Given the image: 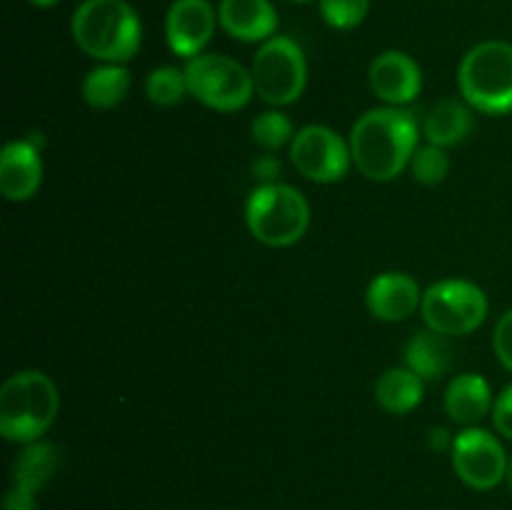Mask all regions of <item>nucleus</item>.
Returning <instances> with one entry per match:
<instances>
[{"label":"nucleus","mask_w":512,"mask_h":510,"mask_svg":"<svg viewBox=\"0 0 512 510\" xmlns=\"http://www.w3.org/2000/svg\"><path fill=\"white\" fill-rule=\"evenodd\" d=\"M350 155L360 173L375 183L395 180L418 150V123L403 108H375L355 120Z\"/></svg>","instance_id":"f257e3e1"},{"label":"nucleus","mask_w":512,"mask_h":510,"mask_svg":"<svg viewBox=\"0 0 512 510\" xmlns=\"http://www.w3.org/2000/svg\"><path fill=\"white\" fill-rule=\"evenodd\" d=\"M75 45L100 63H128L140 48L143 25L125 0H83L70 20Z\"/></svg>","instance_id":"f03ea898"},{"label":"nucleus","mask_w":512,"mask_h":510,"mask_svg":"<svg viewBox=\"0 0 512 510\" xmlns=\"http://www.w3.org/2000/svg\"><path fill=\"white\" fill-rule=\"evenodd\" d=\"M60 395L40 370H20L0 388V433L10 443H35L55 423Z\"/></svg>","instance_id":"7ed1b4c3"},{"label":"nucleus","mask_w":512,"mask_h":510,"mask_svg":"<svg viewBox=\"0 0 512 510\" xmlns=\"http://www.w3.org/2000/svg\"><path fill=\"white\" fill-rule=\"evenodd\" d=\"M458 85L465 103L485 115L512 113V45L483 40L463 55Z\"/></svg>","instance_id":"20e7f679"},{"label":"nucleus","mask_w":512,"mask_h":510,"mask_svg":"<svg viewBox=\"0 0 512 510\" xmlns=\"http://www.w3.org/2000/svg\"><path fill=\"white\" fill-rule=\"evenodd\" d=\"M245 223L268 248H288L305 235L310 225V205L298 188L288 183L258 185L245 205Z\"/></svg>","instance_id":"39448f33"},{"label":"nucleus","mask_w":512,"mask_h":510,"mask_svg":"<svg viewBox=\"0 0 512 510\" xmlns=\"http://www.w3.org/2000/svg\"><path fill=\"white\" fill-rule=\"evenodd\" d=\"M183 73L188 93L218 113H238L255 95L250 70L228 55L200 53L185 63Z\"/></svg>","instance_id":"423d86ee"},{"label":"nucleus","mask_w":512,"mask_h":510,"mask_svg":"<svg viewBox=\"0 0 512 510\" xmlns=\"http://www.w3.org/2000/svg\"><path fill=\"white\" fill-rule=\"evenodd\" d=\"M250 75H253L255 95H260L265 103L278 108L295 103L308 85V63L303 48L288 35H273L260 43L250 65Z\"/></svg>","instance_id":"0eeeda50"},{"label":"nucleus","mask_w":512,"mask_h":510,"mask_svg":"<svg viewBox=\"0 0 512 510\" xmlns=\"http://www.w3.org/2000/svg\"><path fill=\"white\" fill-rule=\"evenodd\" d=\"M488 295L473 280H440L423 293L420 313L440 335H468L488 318Z\"/></svg>","instance_id":"6e6552de"},{"label":"nucleus","mask_w":512,"mask_h":510,"mask_svg":"<svg viewBox=\"0 0 512 510\" xmlns=\"http://www.w3.org/2000/svg\"><path fill=\"white\" fill-rule=\"evenodd\" d=\"M290 160L300 175L313 183H338L348 175L353 155L350 143H345L333 128L305 125L290 143Z\"/></svg>","instance_id":"1a4fd4ad"},{"label":"nucleus","mask_w":512,"mask_h":510,"mask_svg":"<svg viewBox=\"0 0 512 510\" xmlns=\"http://www.w3.org/2000/svg\"><path fill=\"white\" fill-rule=\"evenodd\" d=\"M453 468L458 478L473 490L498 488L508 473L510 458L503 443L490 430L465 428L453 438Z\"/></svg>","instance_id":"9d476101"},{"label":"nucleus","mask_w":512,"mask_h":510,"mask_svg":"<svg viewBox=\"0 0 512 510\" xmlns=\"http://www.w3.org/2000/svg\"><path fill=\"white\" fill-rule=\"evenodd\" d=\"M215 28H218V10L210 0H173L165 15L168 48L185 60L203 53Z\"/></svg>","instance_id":"9b49d317"},{"label":"nucleus","mask_w":512,"mask_h":510,"mask_svg":"<svg viewBox=\"0 0 512 510\" xmlns=\"http://www.w3.org/2000/svg\"><path fill=\"white\" fill-rule=\"evenodd\" d=\"M370 88L390 108H403L413 103L423 90L420 65L403 50H385L370 63Z\"/></svg>","instance_id":"f8f14e48"},{"label":"nucleus","mask_w":512,"mask_h":510,"mask_svg":"<svg viewBox=\"0 0 512 510\" xmlns=\"http://www.w3.org/2000/svg\"><path fill=\"white\" fill-rule=\"evenodd\" d=\"M423 303L420 285L415 283L413 275L408 273H380L378 278L370 280L365 290V305L370 313L385 323H400L410 318Z\"/></svg>","instance_id":"ddd939ff"},{"label":"nucleus","mask_w":512,"mask_h":510,"mask_svg":"<svg viewBox=\"0 0 512 510\" xmlns=\"http://www.w3.org/2000/svg\"><path fill=\"white\" fill-rule=\"evenodd\" d=\"M43 183V160L38 145L30 140H13L0 155V193L10 203H25Z\"/></svg>","instance_id":"4468645a"},{"label":"nucleus","mask_w":512,"mask_h":510,"mask_svg":"<svg viewBox=\"0 0 512 510\" xmlns=\"http://www.w3.org/2000/svg\"><path fill=\"white\" fill-rule=\"evenodd\" d=\"M218 23L240 43H265L278 30V13L270 0H220Z\"/></svg>","instance_id":"2eb2a0df"},{"label":"nucleus","mask_w":512,"mask_h":510,"mask_svg":"<svg viewBox=\"0 0 512 510\" xmlns=\"http://www.w3.org/2000/svg\"><path fill=\"white\" fill-rule=\"evenodd\" d=\"M493 390L478 373H463L450 380L445 390V413L465 428H475L493 410Z\"/></svg>","instance_id":"dca6fc26"},{"label":"nucleus","mask_w":512,"mask_h":510,"mask_svg":"<svg viewBox=\"0 0 512 510\" xmlns=\"http://www.w3.org/2000/svg\"><path fill=\"white\" fill-rule=\"evenodd\" d=\"M475 118L473 108L460 100H443V103L433 105L423 120V135L428 143L440 145V148H450V145L463 143L473 130Z\"/></svg>","instance_id":"f3484780"},{"label":"nucleus","mask_w":512,"mask_h":510,"mask_svg":"<svg viewBox=\"0 0 512 510\" xmlns=\"http://www.w3.org/2000/svg\"><path fill=\"white\" fill-rule=\"evenodd\" d=\"M425 380L405 365V368H390L375 383V400L380 408L393 415H405L415 410L423 400Z\"/></svg>","instance_id":"a211bd4d"},{"label":"nucleus","mask_w":512,"mask_h":510,"mask_svg":"<svg viewBox=\"0 0 512 510\" xmlns=\"http://www.w3.org/2000/svg\"><path fill=\"white\" fill-rule=\"evenodd\" d=\"M83 100L90 108L110 110L123 103L130 93V73L125 65L103 63L90 70L80 85Z\"/></svg>","instance_id":"6ab92c4d"},{"label":"nucleus","mask_w":512,"mask_h":510,"mask_svg":"<svg viewBox=\"0 0 512 510\" xmlns=\"http://www.w3.org/2000/svg\"><path fill=\"white\" fill-rule=\"evenodd\" d=\"M405 363L423 380H435L445 375L450 368L448 335H440L430 328L415 333L405 345Z\"/></svg>","instance_id":"aec40b11"},{"label":"nucleus","mask_w":512,"mask_h":510,"mask_svg":"<svg viewBox=\"0 0 512 510\" xmlns=\"http://www.w3.org/2000/svg\"><path fill=\"white\" fill-rule=\"evenodd\" d=\"M58 463L60 453L53 443H45V440L28 443L20 450L13 463V485H20V488L38 493L53 478L55 470H58Z\"/></svg>","instance_id":"412c9836"},{"label":"nucleus","mask_w":512,"mask_h":510,"mask_svg":"<svg viewBox=\"0 0 512 510\" xmlns=\"http://www.w3.org/2000/svg\"><path fill=\"white\" fill-rule=\"evenodd\" d=\"M145 93H148L150 103L160 105V108H173L185 95H190L185 73L173 65H160V68L150 70L145 78Z\"/></svg>","instance_id":"4be33fe9"},{"label":"nucleus","mask_w":512,"mask_h":510,"mask_svg":"<svg viewBox=\"0 0 512 510\" xmlns=\"http://www.w3.org/2000/svg\"><path fill=\"white\" fill-rule=\"evenodd\" d=\"M250 135H253V140L260 148H265L268 153H275L283 145L293 143L295 130L288 115H283L280 110H268V113H260L250 123Z\"/></svg>","instance_id":"5701e85b"},{"label":"nucleus","mask_w":512,"mask_h":510,"mask_svg":"<svg viewBox=\"0 0 512 510\" xmlns=\"http://www.w3.org/2000/svg\"><path fill=\"white\" fill-rule=\"evenodd\" d=\"M410 170H413V178L423 185H438L448 178L450 173V158L445 153V148L440 145H423V148L415 150L413 160H410Z\"/></svg>","instance_id":"b1692460"},{"label":"nucleus","mask_w":512,"mask_h":510,"mask_svg":"<svg viewBox=\"0 0 512 510\" xmlns=\"http://www.w3.org/2000/svg\"><path fill=\"white\" fill-rule=\"evenodd\" d=\"M370 0H320V15L335 30H353L365 20Z\"/></svg>","instance_id":"393cba45"},{"label":"nucleus","mask_w":512,"mask_h":510,"mask_svg":"<svg viewBox=\"0 0 512 510\" xmlns=\"http://www.w3.org/2000/svg\"><path fill=\"white\" fill-rule=\"evenodd\" d=\"M493 350L495 355H498L500 365L512 373V308L498 320V325H495Z\"/></svg>","instance_id":"a878e982"},{"label":"nucleus","mask_w":512,"mask_h":510,"mask_svg":"<svg viewBox=\"0 0 512 510\" xmlns=\"http://www.w3.org/2000/svg\"><path fill=\"white\" fill-rule=\"evenodd\" d=\"M493 423L500 435L512 440V385H508V388L498 395V400H495Z\"/></svg>","instance_id":"bb28decb"},{"label":"nucleus","mask_w":512,"mask_h":510,"mask_svg":"<svg viewBox=\"0 0 512 510\" xmlns=\"http://www.w3.org/2000/svg\"><path fill=\"white\" fill-rule=\"evenodd\" d=\"M280 173H283V163L273 153L260 155V158L253 160V175L260 185L278 183Z\"/></svg>","instance_id":"cd10ccee"},{"label":"nucleus","mask_w":512,"mask_h":510,"mask_svg":"<svg viewBox=\"0 0 512 510\" xmlns=\"http://www.w3.org/2000/svg\"><path fill=\"white\" fill-rule=\"evenodd\" d=\"M3 508L5 510H38V500H35L33 490H25L20 485H13L8 490L3 500Z\"/></svg>","instance_id":"c85d7f7f"},{"label":"nucleus","mask_w":512,"mask_h":510,"mask_svg":"<svg viewBox=\"0 0 512 510\" xmlns=\"http://www.w3.org/2000/svg\"><path fill=\"white\" fill-rule=\"evenodd\" d=\"M30 5H35V8H43V10H48V8H53V5H58L60 0H28Z\"/></svg>","instance_id":"c756f323"},{"label":"nucleus","mask_w":512,"mask_h":510,"mask_svg":"<svg viewBox=\"0 0 512 510\" xmlns=\"http://www.w3.org/2000/svg\"><path fill=\"white\" fill-rule=\"evenodd\" d=\"M505 483H508L510 490H512V458H510V463H508V473H505Z\"/></svg>","instance_id":"7c9ffc66"},{"label":"nucleus","mask_w":512,"mask_h":510,"mask_svg":"<svg viewBox=\"0 0 512 510\" xmlns=\"http://www.w3.org/2000/svg\"><path fill=\"white\" fill-rule=\"evenodd\" d=\"M288 3H310V0H288Z\"/></svg>","instance_id":"2f4dec72"}]
</instances>
